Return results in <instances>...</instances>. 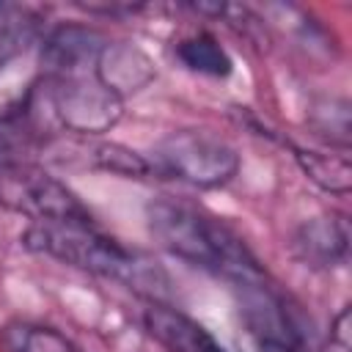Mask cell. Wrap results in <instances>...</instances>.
I'll return each mask as SVG.
<instances>
[{"label":"cell","mask_w":352,"mask_h":352,"mask_svg":"<svg viewBox=\"0 0 352 352\" xmlns=\"http://www.w3.org/2000/svg\"><path fill=\"white\" fill-rule=\"evenodd\" d=\"M151 236L176 258L223 275L239 286L264 280L250 248L220 220L170 198L151 201L146 209Z\"/></svg>","instance_id":"cell-1"},{"label":"cell","mask_w":352,"mask_h":352,"mask_svg":"<svg viewBox=\"0 0 352 352\" xmlns=\"http://www.w3.org/2000/svg\"><path fill=\"white\" fill-rule=\"evenodd\" d=\"M25 248L52 256L77 270L118 280L140 294L162 297L168 294L165 270L140 250L124 248L118 239L102 234L85 223H55V226H30L22 236Z\"/></svg>","instance_id":"cell-2"},{"label":"cell","mask_w":352,"mask_h":352,"mask_svg":"<svg viewBox=\"0 0 352 352\" xmlns=\"http://www.w3.org/2000/svg\"><path fill=\"white\" fill-rule=\"evenodd\" d=\"M0 206L30 217L33 226L94 223L91 212L63 182L19 157H0Z\"/></svg>","instance_id":"cell-3"},{"label":"cell","mask_w":352,"mask_h":352,"mask_svg":"<svg viewBox=\"0 0 352 352\" xmlns=\"http://www.w3.org/2000/svg\"><path fill=\"white\" fill-rule=\"evenodd\" d=\"M151 173L209 190L231 182L239 170V157L231 143L212 132L179 129L162 138L148 157Z\"/></svg>","instance_id":"cell-4"},{"label":"cell","mask_w":352,"mask_h":352,"mask_svg":"<svg viewBox=\"0 0 352 352\" xmlns=\"http://www.w3.org/2000/svg\"><path fill=\"white\" fill-rule=\"evenodd\" d=\"M44 99L55 121L82 138L110 132L121 118V99L102 85L99 74L47 80Z\"/></svg>","instance_id":"cell-5"},{"label":"cell","mask_w":352,"mask_h":352,"mask_svg":"<svg viewBox=\"0 0 352 352\" xmlns=\"http://www.w3.org/2000/svg\"><path fill=\"white\" fill-rule=\"evenodd\" d=\"M104 38L96 30L66 25L52 30L41 44V69L44 80H69L96 74Z\"/></svg>","instance_id":"cell-6"},{"label":"cell","mask_w":352,"mask_h":352,"mask_svg":"<svg viewBox=\"0 0 352 352\" xmlns=\"http://www.w3.org/2000/svg\"><path fill=\"white\" fill-rule=\"evenodd\" d=\"M143 324L168 352H228L206 327L168 305H151L143 314Z\"/></svg>","instance_id":"cell-7"},{"label":"cell","mask_w":352,"mask_h":352,"mask_svg":"<svg viewBox=\"0 0 352 352\" xmlns=\"http://www.w3.org/2000/svg\"><path fill=\"white\" fill-rule=\"evenodd\" d=\"M297 256L311 267H338L349 256V226L344 217H314L294 236Z\"/></svg>","instance_id":"cell-8"},{"label":"cell","mask_w":352,"mask_h":352,"mask_svg":"<svg viewBox=\"0 0 352 352\" xmlns=\"http://www.w3.org/2000/svg\"><path fill=\"white\" fill-rule=\"evenodd\" d=\"M96 74L104 88H110L118 99L126 91H140L146 82L154 80V66L151 60L132 44H104L99 55Z\"/></svg>","instance_id":"cell-9"},{"label":"cell","mask_w":352,"mask_h":352,"mask_svg":"<svg viewBox=\"0 0 352 352\" xmlns=\"http://www.w3.org/2000/svg\"><path fill=\"white\" fill-rule=\"evenodd\" d=\"M74 151L77 154H69V157H80L85 165H94V168H102L110 173H121V176H148L151 173L148 160L121 143L85 140V143L74 146Z\"/></svg>","instance_id":"cell-10"},{"label":"cell","mask_w":352,"mask_h":352,"mask_svg":"<svg viewBox=\"0 0 352 352\" xmlns=\"http://www.w3.org/2000/svg\"><path fill=\"white\" fill-rule=\"evenodd\" d=\"M176 55L182 58V63L198 74H209V77H226L231 74V58L228 52L217 44V38H212L209 33H198L190 36L179 44Z\"/></svg>","instance_id":"cell-11"},{"label":"cell","mask_w":352,"mask_h":352,"mask_svg":"<svg viewBox=\"0 0 352 352\" xmlns=\"http://www.w3.org/2000/svg\"><path fill=\"white\" fill-rule=\"evenodd\" d=\"M0 344L6 352H74V346L52 327L16 322L0 333Z\"/></svg>","instance_id":"cell-12"},{"label":"cell","mask_w":352,"mask_h":352,"mask_svg":"<svg viewBox=\"0 0 352 352\" xmlns=\"http://www.w3.org/2000/svg\"><path fill=\"white\" fill-rule=\"evenodd\" d=\"M302 170L330 192H349V162L344 157H327L319 151H297Z\"/></svg>","instance_id":"cell-13"},{"label":"cell","mask_w":352,"mask_h":352,"mask_svg":"<svg viewBox=\"0 0 352 352\" xmlns=\"http://www.w3.org/2000/svg\"><path fill=\"white\" fill-rule=\"evenodd\" d=\"M25 8L11 6V3H0V50L6 47H22V41H28V25L25 22Z\"/></svg>","instance_id":"cell-14"}]
</instances>
